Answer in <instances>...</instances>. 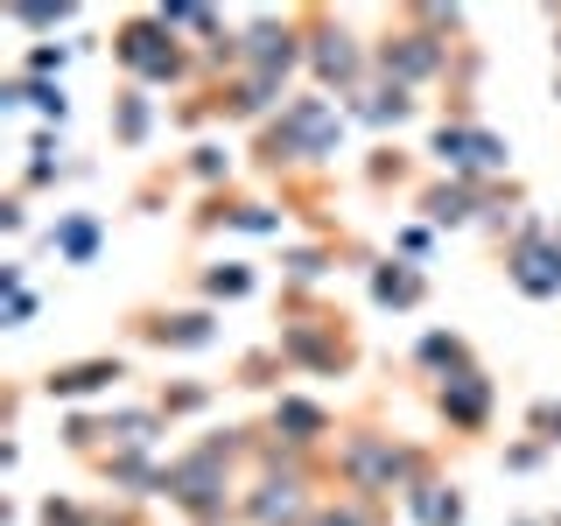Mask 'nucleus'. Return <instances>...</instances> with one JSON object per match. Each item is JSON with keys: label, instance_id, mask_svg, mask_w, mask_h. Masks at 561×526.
Returning a JSON list of instances; mask_svg holds the SVG:
<instances>
[{"label": "nucleus", "instance_id": "nucleus-22", "mask_svg": "<svg viewBox=\"0 0 561 526\" xmlns=\"http://www.w3.org/2000/svg\"><path fill=\"white\" fill-rule=\"evenodd\" d=\"M414 113V99H408V84H379L373 105H365V119H408Z\"/></svg>", "mask_w": 561, "mask_h": 526}, {"label": "nucleus", "instance_id": "nucleus-1", "mask_svg": "<svg viewBox=\"0 0 561 526\" xmlns=\"http://www.w3.org/2000/svg\"><path fill=\"white\" fill-rule=\"evenodd\" d=\"M245 435L253 428H225V435H204L197 449H183L169 464V505H183L190 526H218L225 505H232V456L245 449Z\"/></svg>", "mask_w": 561, "mask_h": 526}, {"label": "nucleus", "instance_id": "nucleus-8", "mask_svg": "<svg viewBox=\"0 0 561 526\" xmlns=\"http://www.w3.org/2000/svg\"><path fill=\"white\" fill-rule=\"evenodd\" d=\"M435 162H443L449 175H463V183H478V175H491V169L513 162V148H505L499 134H484L478 119H456V127L435 134Z\"/></svg>", "mask_w": 561, "mask_h": 526}, {"label": "nucleus", "instance_id": "nucleus-27", "mask_svg": "<svg viewBox=\"0 0 561 526\" xmlns=\"http://www.w3.org/2000/svg\"><path fill=\"white\" fill-rule=\"evenodd\" d=\"M190 169H197L204 183H218V175H225V148H197V162H190Z\"/></svg>", "mask_w": 561, "mask_h": 526}, {"label": "nucleus", "instance_id": "nucleus-16", "mask_svg": "<svg viewBox=\"0 0 561 526\" xmlns=\"http://www.w3.org/2000/svg\"><path fill=\"white\" fill-rule=\"evenodd\" d=\"M408 513H414L421 526H463V491L443 484V478H421V484L408 491Z\"/></svg>", "mask_w": 561, "mask_h": 526}, {"label": "nucleus", "instance_id": "nucleus-29", "mask_svg": "<svg viewBox=\"0 0 561 526\" xmlns=\"http://www.w3.org/2000/svg\"><path fill=\"white\" fill-rule=\"evenodd\" d=\"M554 99H561V78H554Z\"/></svg>", "mask_w": 561, "mask_h": 526}, {"label": "nucleus", "instance_id": "nucleus-3", "mask_svg": "<svg viewBox=\"0 0 561 526\" xmlns=\"http://www.w3.org/2000/svg\"><path fill=\"white\" fill-rule=\"evenodd\" d=\"M113 57L127 64L140 84H183L190 78V49L175 43V28L162 22V14H134V22H119Z\"/></svg>", "mask_w": 561, "mask_h": 526}, {"label": "nucleus", "instance_id": "nucleus-12", "mask_svg": "<svg viewBox=\"0 0 561 526\" xmlns=\"http://www.w3.org/2000/svg\"><path fill=\"white\" fill-rule=\"evenodd\" d=\"M113 379H127L119 358H70V365H49L43 373V393L49 400H84V393H105Z\"/></svg>", "mask_w": 561, "mask_h": 526}, {"label": "nucleus", "instance_id": "nucleus-13", "mask_svg": "<svg viewBox=\"0 0 561 526\" xmlns=\"http://www.w3.org/2000/svg\"><path fill=\"white\" fill-rule=\"evenodd\" d=\"M140 338L148 344H169V351H197L218 338V323H210V309H175V316H140Z\"/></svg>", "mask_w": 561, "mask_h": 526}, {"label": "nucleus", "instance_id": "nucleus-19", "mask_svg": "<svg viewBox=\"0 0 561 526\" xmlns=\"http://www.w3.org/2000/svg\"><path fill=\"white\" fill-rule=\"evenodd\" d=\"M113 140L119 148H140V140H148V99H140V84H127V92L113 99Z\"/></svg>", "mask_w": 561, "mask_h": 526}, {"label": "nucleus", "instance_id": "nucleus-18", "mask_svg": "<svg viewBox=\"0 0 561 526\" xmlns=\"http://www.w3.org/2000/svg\"><path fill=\"white\" fill-rule=\"evenodd\" d=\"M302 526H379V513L358 499V491H337V499H316V513Z\"/></svg>", "mask_w": 561, "mask_h": 526}, {"label": "nucleus", "instance_id": "nucleus-31", "mask_svg": "<svg viewBox=\"0 0 561 526\" xmlns=\"http://www.w3.org/2000/svg\"><path fill=\"white\" fill-rule=\"evenodd\" d=\"M519 526H526V519H519Z\"/></svg>", "mask_w": 561, "mask_h": 526}, {"label": "nucleus", "instance_id": "nucleus-10", "mask_svg": "<svg viewBox=\"0 0 561 526\" xmlns=\"http://www.w3.org/2000/svg\"><path fill=\"white\" fill-rule=\"evenodd\" d=\"M435 414H443L456 435H484L491 428V379L478 373V365L456 373V379H443V386H435Z\"/></svg>", "mask_w": 561, "mask_h": 526}, {"label": "nucleus", "instance_id": "nucleus-4", "mask_svg": "<svg viewBox=\"0 0 561 526\" xmlns=\"http://www.w3.org/2000/svg\"><path fill=\"white\" fill-rule=\"evenodd\" d=\"M358 344H351V323L330 309H302L295 323H280V365H302V373H351Z\"/></svg>", "mask_w": 561, "mask_h": 526}, {"label": "nucleus", "instance_id": "nucleus-23", "mask_svg": "<svg viewBox=\"0 0 561 526\" xmlns=\"http://www.w3.org/2000/svg\"><path fill=\"white\" fill-rule=\"evenodd\" d=\"M204 400H210V386H162V400H154V408L175 421V414H197Z\"/></svg>", "mask_w": 561, "mask_h": 526}, {"label": "nucleus", "instance_id": "nucleus-11", "mask_svg": "<svg viewBox=\"0 0 561 526\" xmlns=\"http://www.w3.org/2000/svg\"><path fill=\"white\" fill-rule=\"evenodd\" d=\"M330 428H337V421H330L323 400H302V393H280L274 400V435H280V449H288V456H309Z\"/></svg>", "mask_w": 561, "mask_h": 526}, {"label": "nucleus", "instance_id": "nucleus-21", "mask_svg": "<svg viewBox=\"0 0 561 526\" xmlns=\"http://www.w3.org/2000/svg\"><path fill=\"white\" fill-rule=\"evenodd\" d=\"M92 245H99V225L92 218H70L64 232H57V253L64 260H92Z\"/></svg>", "mask_w": 561, "mask_h": 526}, {"label": "nucleus", "instance_id": "nucleus-6", "mask_svg": "<svg viewBox=\"0 0 561 526\" xmlns=\"http://www.w3.org/2000/svg\"><path fill=\"white\" fill-rule=\"evenodd\" d=\"M302 57H309V49H302V14H295V22H280V14H260V22L239 35V64L253 70V78H274V84H280Z\"/></svg>", "mask_w": 561, "mask_h": 526}, {"label": "nucleus", "instance_id": "nucleus-24", "mask_svg": "<svg viewBox=\"0 0 561 526\" xmlns=\"http://www.w3.org/2000/svg\"><path fill=\"white\" fill-rule=\"evenodd\" d=\"M526 428H534L540 443H561V408L554 400H534V408H526Z\"/></svg>", "mask_w": 561, "mask_h": 526}, {"label": "nucleus", "instance_id": "nucleus-25", "mask_svg": "<svg viewBox=\"0 0 561 526\" xmlns=\"http://www.w3.org/2000/svg\"><path fill=\"white\" fill-rule=\"evenodd\" d=\"M64 57H70L64 43H57V49H49V43H35L28 57H22V70H28V78H49V70H64Z\"/></svg>", "mask_w": 561, "mask_h": 526}, {"label": "nucleus", "instance_id": "nucleus-26", "mask_svg": "<svg viewBox=\"0 0 561 526\" xmlns=\"http://www.w3.org/2000/svg\"><path fill=\"white\" fill-rule=\"evenodd\" d=\"M14 22H28V28H57V22H70V0H57V8H14Z\"/></svg>", "mask_w": 561, "mask_h": 526}, {"label": "nucleus", "instance_id": "nucleus-5", "mask_svg": "<svg viewBox=\"0 0 561 526\" xmlns=\"http://www.w3.org/2000/svg\"><path fill=\"white\" fill-rule=\"evenodd\" d=\"M505 274H513V288L534 295V302L561 295V232H548V225H526V232L505 245Z\"/></svg>", "mask_w": 561, "mask_h": 526}, {"label": "nucleus", "instance_id": "nucleus-17", "mask_svg": "<svg viewBox=\"0 0 561 526\" xmlns=\"http://www.w3.org/2000/svg\"><path fill=\"white\" fill-rule=\"evenodd\" d=\"M414 365H428L435 379H456V373H470V344L456 338V330H428V338L414 344Z\"/></svg>", "mask_w": 561, "mask_h": 526}, {"label": "nucleus", "instance_id": "nucleus-28", "mask_svg": "<svg viewBox=\"0 0 561 526\" xmlns=\"http://www.w3.org/2000/svg\"><path fill=\"white\" fill-rule=\"evenodd\" d=\"M540 449H548V443H519L513 456H505V464H513V470H534V464H540Z\"/></svg>", "mask_w": 561, "mask_h": 526}, {"label": "nucleus", "instance_id": "nucleus-7", "mask_svg": "<svg viewBox=\"0 0 561 526\" xmlns=\"http://www.w3.org/2000/svg\"><path fill=\"white\" fill-rule=\"evenodd\" d=\"M302 28H309V64H316V78L337 84V92H351V84H358V70H365L358 35H351L344 22H330L323 8H309V14H302Z\"/></svg>", "mask_w": 561, "mask_h": 526}, {"label": "nucleus", "instance_id": "nucleus-15", "mask_svg": "<svg viewBox=\"0 0 561 526\" xmlns=\"http://www.w3.org/2000/svg\"><path fill=\"white\" fill-rule=\"evenodd\" d=\"M421 295H428V281H421L414 260H379L373 267V302L379 309H414Z\"/></svg>", "mask_w": 561, "mask_h": 526}, {"label": "nucleus", "instance_id": "nucleus-30", "mask_svg": "<svg viewBox=\"0 0 561 526\" xmlns=\"http://www.w3.org/2000/svg\"><path fill=\"white\" fill-rule=\"evenodd\" d=\"M554 526H561V513H554Z\"/></svg>", "mask_w": 561, "mask_h": 526}, {"label": "nucleus", "instance_id": "nucleus-9", "mask_svg": "<svg viewBox=\"0 0 561 526\" xmlns=\"http://www.w3.org/2000/svg\"><path fill=\"white\" fill-rule=\"evenodd\" d=\"M443 64H449L443 35L386 28V43H379V70H386V84H428V78H443Z\"/></svg>", "mask_w": 561, "mask_h": 526}, {"label": "nucleus", "instance_id": "nucleus-2", "mask_svg": "<svg viewBox=\"0 0 561 526\" xmlns=\"http://www.w3.org/2000/svg\"><path fill=\"white\" fill-rule=\"evenodd\" d=\"M245 526H302L316 513L309 499V464L288 449H267V464H260V478L245 484Z\"/></svg>", "mask_w": 561, "mask_h": 526}, {"label": "nucleus", "instance_id": "nucleus-20", "mask_svg": "<svg viewBox=\"0 0 561 526\" xmlns=\"http://www.w3.org/2000/svg\"><path fill=\"white\" fill-rule=\"evenodd\" d=\"M204 295H225V302H239V295H253V267H239V260H225V267L204 274Z\"/></svg>", "mask_w": 561, "mask_h": 526}, {"label": "nucleus", "instance_id": "nucleus-14", "mask_svg": "<svg viewBox=\"0 0 561 526\" xmlns=\"http://www.w3.org/2000/svg\"><path fill=\"white\" fill-rule=\"evenodd\" d=\"M421 210H428L435 225H470V218L484 210V190H478V183H463V175H449V183L421 190Z\"/></svg>", "mask_w": 561, "mask_h": 526}]
</instances>
